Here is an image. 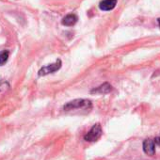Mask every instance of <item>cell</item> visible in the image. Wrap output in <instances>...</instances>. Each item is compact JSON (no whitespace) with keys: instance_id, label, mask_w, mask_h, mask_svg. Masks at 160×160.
<instances>
[{"instance_id":"10","label":"cell","mask_w":160,"mask_h":160,"mask_svg":"<svg viewBox=\"0 0 160 160\" xmlns=\"http://www.w3.org/2000/svg\"><path fill=\"white\" fill-rule=\"evenodd\" d=\"M157 21H158V25H159V27H160V18H159V19H158Z\"/></svg>"},{"instance_id":"6","label":"cell","mask_w":160,"mask_h":160,"mask_svg":"<svg viewBox=\"0 0 160 160\" xmlns=\"http://www.w3.org/2000/svg\"><path fill=\"white\" fill-rule=\"evenodd\" d=\"M116 4H117V0H103L99 4V8L102 11L108 12V11L113 10Z\"/></svg>"},{"instance_id":"1","label":"cell","mask_w":160,"mask_h":160,"mask_svg":"<svg viewBox=\"0 0 160 160\" xmlns=\"http://www.w3.org/2000/svg\"><path fill=\"white\" fill-rule=\"evenodd\" d=\"M92 102L88 99H75L69 103H67L63 107V110L68 111H75V110H82V111H90L92 109Z\"/></svg>"},{"instance_id":"8","label":"cell","mask_w":160,"mask_h":160,"mask_svg":"<svg viewBox=\"0 0 160 160\" xmlns=\"http://www.w3.org/2000/svg\"><path fill=\"white\" fill-rule=\"evenodd\" d=\"M9 56H10V53L7 50H4L2 52H0V66L5 64L8 61Z\"/></svg>"},{"instance_id":"3","label":"cell","mask_w":160,"mask_h":160,"mask_svg":"<svg viewBox=\"0 0 160 160\" xmlns=\"http://www.w3.org/2000/svg\"><path fill=\"white\" fill-rule=\"evenodd\" d=\"M61 67V61L60 59H57L55 63L46 65L44 67H42L40 71H39V76H45L49 73H53L57 71H58Z\"/></svg>"},{"instance_id":"4","label":"cell","mask_w":160,"mask_h":160,"mask_svg":"<svg viewBox=\"0 0 160 160\" xmlns=\"http://www.w3.org/2000/svg\"><path fill=\"white\" fill-rule=\"evenodd\" d=\"M154 141L152 139H145L143 142V151L146 154L152 156L155 153V146H154Z\"/></svg>"},{"instance_id":"2","label":"cell","mask_w":160,"mask_h":160,"mask_svg":"<svg viewBox=\"0 0 160 160\" xmlns=\"http://www.w3.org/2000/svg\"><path fill=\"white\" fill-rule=\"evenodd\" d=\"M103 134V130H102V126L99 124V123H96L94 124L91 130L84 136V139L86 141H89V142H94L96 140H98L101 136Z\"/></svg>"},{"instance_id":"9","label":"cell","mask_w":160,"mask_h":160,"mask_svg":"<svg viewBox=\"0 0 160 160\" xmlns=\"http://www.w3.org/2000/svg\"><path fill=\"white\" fill-rule=\"evenodd\" d=\"M153 141H154V143H155V144H157L158 146H160V137H157V138H155Z\"/></svg>"},{"instance_id":"7","label":"cell","mask_w":160,"mask_h":160,"mask_svg":"<svg viewBox=\"0 0 160 160\" xmlns=\"http://www.w3.org/2000/svg\"><path fill=\"white\" fill-rule=\"evenodd\" d=\"M77 20H78V17H77L75 14L71 13V14L66 15V16L62 19V22H61V23H62V25H63V26H66V27H72V26H73V25H75V24H76Z\"/></svg>"},{"instance_id":"5","label":"cell","mask_w":160,"mask_h":160,"mask_svg":"<svg viewBox=\"0 0 160 160\" xmlns=\"http://www.w3.org/2000/svg\"><path fill=\"white\" fill-rule=\"evenodd\" d=\"M112 91V87L108 83H104L103 85H100L97 88H94L92 90V93H96V94H106Z\"/></svg>"}]
</instances>
